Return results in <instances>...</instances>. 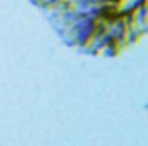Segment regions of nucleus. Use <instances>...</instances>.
<instances>
[{
    "mask_svg": "<svg viewBox=\"0 0 148 146\" xmlns=\"http://www.w3.org/2000/svg\"><path fill=\"white\" fill-rule=\"evenodd\" d=\"M37 4H41V6H53V4H57L59 0H35Z\"/></svg>",
    "mask_w": 148,
    "mask_h": 146,
    "instance_id": "nucleus-1",
    "label": "nucleus"
}]
</instances>
